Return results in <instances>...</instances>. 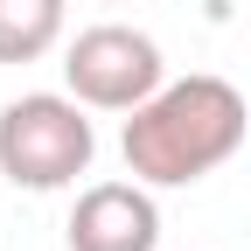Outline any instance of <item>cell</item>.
<instances>
[{
	"label": "cell",
	"instance_id": "7a4b0ae2",
	"mask_svg": "<svg viewBox=\"0 0 251 251\" xmlns=\"http://www.w3.org/2000/svg\"><path fill=\"white\" fill-rule=\"evenodd\" d=\"M91 105L63 98V91H28V98L0 105V175L14 188H70L77 175H91V153H98V133H91Z\"/></svg>",
	"mask_w": 251,
	"mask_h": 251
},
{
	"label": "cell",
	"instance_id": "6da1fadb",
	"mask_svg": "<svg viewBox=\"0 0 251 251\" xmlns=\"http://www.w3.org/2000/svg\"><path fill=\"white\" fill-rule=\"evenodd\" d=\"M237 147H244V91L209 70L168 77L147 105H133L119 133L126 175H140L147 188H188L216 175Z\"/></svg>",
	"mask_w": 251,
	"mask_h": 251
},
{
	"label": "cell",
	"instance_id": "5b68a950",
	"mask_svg": "<svg viewBox=\"0 0 251 251\" xmlns=\"http://www.w3.org/2000/svg\"><path fill=\"white\" fill-rule=\"evenodd\" d=\"M63 42V0H0V63H42Z\"/></svg>",
	"mask_w": 251,
	"mask_h": 251
},
{
	"label": "cell",
	"instance_id": "277c9868",
	"mask_svg": "<svg viewBox=\"0 0 251 251\" xmlns=\"http://www.w3.org/2000/svg\"><path fill=\"white\" fill-rule=\"evenodd\" d=\"M70 251H153L161 244V209H153V188L133 181H91L70 224H63Z\"/></svg>",
	"mask_w": 251,
	"mask_h": 251
},
{
	"label": "cell",
	"instance_id": "3957f363",
	"mask_svg": "<svg viewBox=\"0 0 251 251\" xmlns=\"http://www.w3.org/2000/svg\"><path fill=\"white\" fill-rule=\"evenodd\" d=\"M63 84L70 98H84L91 112H133L147 105L153 91L168 84V63L161 42L147 28H126V21H98L63 49Z\"/></svg>",
	"mask_w": 251,
	"mask_h": 251
},
{
	"label": "cell",
	"instance_id": "8992f818",
	"mask_svg": "<svg viewBox=\"0 0 251 251\" xmlns=\"http://www.w3.org/2000/svg\"><path fill=\"white\" fill-rule=\"evenodd\" d=\"M112 7H119V0H112Z\"/></svg>",
	"mask_w": 251,
	"mask_h": 251
}]
</instances>
